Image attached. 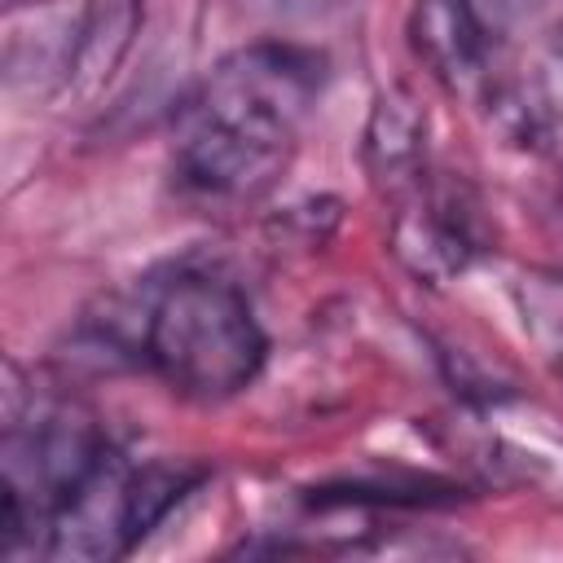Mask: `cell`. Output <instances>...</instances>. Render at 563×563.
Returning a JSON list of instances; mask_svg holds the SVG:
<instances>
[{"instance_id":"cell-9","label":"cell","mask_w":563,"mask_h":563,"mask_svg":"<svg viewBox=\"0 0 563 563\" xmlns=\"http://www.w3.org/2000/svg\"><path fill=\"white\" fill-rule=\"evenodd\" d=\"M515 308L537 356L563 378V273L559 268H523L515 277Z\"/></svg>"},{"instance_id":"cell-10","label":"cell","mask_w":563,"mask_h":563,"mask_svg":"<svg viewBox=\"0 0 563 563\" xmlns=\"http://www.w3.org/2000/svg\"><path fill=\"white\" fill-rule=\"evenodd\" d=\"M457 4L471 13V22L479 26V35L493 48H501L519 31V22L528 18V9H532V0H457Z\"/></svg>"},{"instance_id":"cell-6","label":"cell","mask_w":563,"mask_h":563,"mask_svg":"<svg viewBox=\"0 0 563 563\" xmlns=\"http://www.w3.org/2000/svg\"><path fill=\"white\" fill-rule=\"evenodd\" d=\"M409 44L422 66L449 88H475L488 75V57L497 53L471 13L457 0H413L409 9Z\"/></svg>"},{"instance_id":"cell-11","label":"cell","mask_w":563,"mask_h":563,"mask_svg":"<svg viewBox=\"0 0 563 563\" xmlns=\"http://www.w3.org/2000/svg\"><path fill=\"white\" fill-rule=\"evenodd\" d=\"M260 4L273 13H321V9H334L339 0H260Z\"/></svg>"},{"instance_id":"cell-1","label":"cell","mask_w":563,"mask_h":563,"mask_svg":"<svg viewBox=\"0 0 563 563\" xmlns=\"http://www.w3.org/2000/svg\"><path fill=\"white\" fill-rule=\"evenodd\" d=\"M325 79L321 53L255 40L224 53L180 114L172 172L202 202H255L295 158Z\"/></svg>"},{"instance_id":"cell-3","label":"cell","mask_w":563,"mask_h":563,"mask_svg":"<svg viewBox=\"0 0 563 563\" xmlns=\"http://www.w3.org/2000/svg\"><path fill=\"white\" fill-rule=\"evenodd\" d=\"M110 449L101 422L75 400L9 409L0 444V554H40L48 519Z\"/></svg>"},{"instance_id":"cell-4","label":"cell","mask_w":563,"mask_h":563,"mask_svg":"<svg viewBox=\"0 0 563 563\" xmlns=\"http://www.w3.org/2000/svg\"><path fill=\"white\" fill-rule=\"evenodd\" d=\"M202 479L194 466L150 462L132 466L119 449H110L88 479L57 506L48 519L44 559H75V563H110L132 554L167 515L185 501V493Z\"/></svg>"},{"instance_id":"cell-12","label":"cell","mask_w":563,"mask_h":563,"mask_svg":"<svg viewBox=\"0 0 563 563\" xmlns=\"http://www.w3.org/2000/svg\"><path fill=\"white\" fill-rule=\"evenodd\" d=\"M550 53L563 62V18H559V22H554V31H550Z\"/></svg>"},{"instance_id":"cell-2","label":"cell","mask_w":563,"mask_h":563,"mask_svg":"<svg viewBox=\"0 0 563 563\" xmlns=\"http://www.w3.org/2000/svg\"><path fill=\"white\" fill-rule=\"evenodd\" d=\"M132 352L189 400H229L264 369L268 339L251 299L220 273L176 268L141 295Z\"/></svg>"},{"instance_id":"cell-7","label":"cell","mask_w":563,"mask_h":563,"mask_svg":"<svg viewBox=\"0 0 563 563\" xmlns=\"http://www.w3.org/2000/svg\"><path fill=\"white\" fill-rule=\"evenodd\" d=\"M365 167H369V180L391 198H400L409 185H418L431 172L427 167V114L405 88L378 92L369 123H365Z\"/></svg>"},{"instance_id":"cell-5","label":"cell","mask_w":563,"mask_h":563,"mask_svg":"<svg viewBox=\"0 0 563 563\" xmlns=\"http://www.w3.org/2000/svg\"><path fill=\"white\" fill-rule=\"evenodd\" d=\"M391 202L396 211H391L387 246L400 260V268H409L418 282L444 286L479 260L488 238H484L479 207L462 185L435 180L427 172L418 185H409Z\"/></svg>"},{"instance_id":"cell-8","label":"cell","mask_w":563,"mask_h":563,"mask_svg":"<svg viewBox=\"0 0 563 563\" xmlns=\"http://www.w3.org/2000/svg\"><path fill=\"white\" fill-rule=\"evenodd\" d=\"M145 4L141 0H88L84 22H79V44H75V66H70V88L75 97L101 92L123 57L132 53V40L141 31Z\"/></svg>"}]
</instances>
